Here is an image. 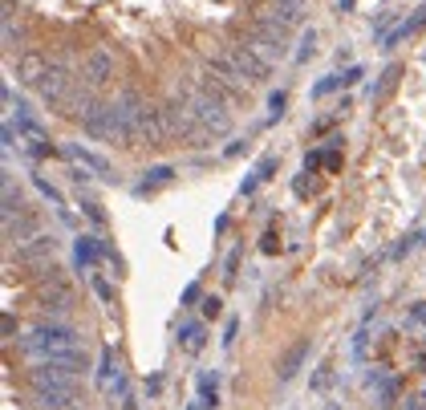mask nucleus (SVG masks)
Listing matches in <instances>:
<instances>
[{
    "label": "nucleus",
    "mask_w": 426,
    "mask_h": 410,
    "mask_svg": "<svg viewBox=\"0 0 426 410\" xmlns=\"http://www.w3.org/2000/svg\"><path fill=\"white\" fill-rule=\"evenodd\" d=\"M398 74H402V65H386V69H382V78H378V86L369 90V102H382V98H386L390 90L398 86Z\"/></svg>",
    "instance_id": "22"
},
{
    "label": "nucleus",
    "mask_w": 426,
    "mask_h": 410,
    "mask_svg": "<svg viewBox=\"0 0 426 410\" xmlns=\"http://www.w3.org/2000/svg\"><path fill=\"white\" fill-rule=\"evenodd\" d=\"M20 350L33 353V357H57V353H69V350H81V333L65 321H37L33 329L25 333Z\"/></svg>",
    "instance_id": "2"
},
{
    "label": "nucleus",
    "mask_w": 426,
    "mask_h": 410,
    "mask_svg": "<svg viewBox=\"0 0 426 410\" xmlns=\"http://www.w3.org/2000/svg\"><path fill=\"white\" fill-rule=\"evenodd\" d=\"M418 244H422V235H418V232H410L406 240H402V244H398V248H394V260H402V256H406V252H414V248H418Z\"/></svg>",
    "instance_id": "29"
},
{
    "label": "nucleus",
    "mask_w": 426,
    "mask_h": 410,
    "mask_svg": "<svg viewBox=\"0 0 426 410\" xmlns=\"http://www.w3.org/2000/svg\"><path fill=\"white\" fill-rule=\"evenodd\" d=\"M114 78V53L110 49H94V53H85L81 61V81L97 90V86H106V81Z\"/></svg>",
    "instance_id": "8"
},
{
    "label": "nucleus",
    "mask_w": 426,
    "mask_h": 410,
    "mask_svg": "<svg viewBox=\"0 0 426 410\" xmlns=\"http://www.w3.org/2000/svg\"><path fill=\"white\" fill-rule=\"evenodd\" d=\"M37 94L49 102V106H69V102H74V94H78V86H74V78H69L61 65H49V74L41 78Z\"/></svg>",
    "instance_id": "7"
},
{
    "label": "nucleus",
    "mask_w": 426,
    "mask_h": 410,
    "mask_svg": "<svg viewBox=\"0 0 426 410\" xmlns=\"http://www.w3.org/2000/svg\"><path fill=\"white\" fill-rule=\"evenodd\" d=\"M53 252H57V240H53V235H33L29 244L17 248L20 260H53Z\"/></svg>",
    "instance_id": "17"
},
{
    "label": "nucleus",
    "mask_w": 426,
    "mask_h": 410,
    "mask_svg": "<svg viewBox=\"0 0 426 410\" xmlns=\"http://www.w3.org/2000/svg\"><path fill=\"white\" fill-rule=\"evenodd\" d=\"M174 175H179V167H171V163H158V167H146L142 171V183L135 187V196H158L163 187H171Z\"/></svg>",
    "instance_id": "12"
},
{
    "label": "nucleus",
    "mask_w": 426,
    "mask_h": 410,
    "mask_svg": "<svg viewBox=\"0 0 426 410\" xmlns=\"http://www.w3.org/2000/svg\"><path fill=\"white\" fill-rule=\"evenodd\" d=\"M341 86V74H329V78H321L317 86H312V98H325V94H333Z\"/></svg>",
    "instance_id": "27"
},
{
    "label": "nucleus",
    "mask_w": 426,
    "mask_h": 410,
    "mask_svg": "<svg viewBox=\"0 0 426 410\" xmlns=\"http://www.w3.org/2000/svg\"><path fill=\"white\" fill-rule=\"evenodd\" d=\"M309 353H312V337H301L296 346H289L284 357L276 362V378H280V382H292V378L301 374V366L309 362Z\"/></svg>",
    "instance_id": "11"
},
{
    "label": "nucleus",
    "mask_w": 426,
    "mask_h": 410,
    "mask_svg": "<svg viewBox=\"0 0 426 410\" xmlns=\"http://www.w3.org/2000/svg\"><path fill=\"white\" fill-rule=\"evenodd\" d=\"M33 398H37V406H45V410H69V406H78V386H69V390H49V386H41V390H33Z\"/></svg>",
    "instance_id": "16"
},
{
    "label": "nucleus",
    "mask_w": 426,
    "mask_h": 410,
    "mask_svg": "<svg viewBox=\"0 0 426 410\" xmlns=\"http://www.w3.org/2000/svg\"><path fill=\"white\" fill-rule=\"evenodd\" d=\"M45 74H49V61L41 57V53H20L17 57V81H25V86H41Z\"/></svg>",
    "instance_id": "14"
},
{
    "label": "nucleus",
    "mask_w": 426,
    "mask_h": 410,
    "mask_svg": "<svg viewBox=\"0 0 426 410\" xmlns=\"http://www.w3.org/2000/svg\"><path fill=\"white\" fill-rule=\"evenodd\" d=\"M276 167H280V155H272V151H268V155H260V163H256L252 171H248V179L240 183V196H252L260 183H268Z\"/></svg>",
    "instance_id": "13"
},
{
    "label": "nucleus",
    "mask_w": 426,
    "mask_h": 410,
    "mask_svg": "<svg viewBox=\"0 0 426 410\" xmlns=\"http://www.w3.org/2000/svg\"><path fill=\"white\" fill-rule=\"evenodd\" d=\"M260 248H264V252H276V248H280V240H276V228H268V232H264V244H260Z\"/></svg>",
    "instance_id": "34"
},
{
    "label": "nucleus",
    "mask_w": 426,
    "mask_h": 410,
    "mask_svg": "<svg viewBox=\"0 0 426 410\" xmlns=\"http://www.w3.org/2000/svg\"><path fill=\"white\" fill-rule=\"evenodd\" d=\"M118 114H122V126H126V138L130 142H146V146H158L163 142V118H158V106L142 98V94H122L118 98Z\"/></svg>",
    "instance_id": "1"
},
{
    "label": "nucleus",
    "mask_w": 426,
    "mask_h": 410,
    "mask_svg": "<svg viewBox=\"0 0 426 410\" xmlns=\"http://www.w3.org/2000/svg\"><path fill=\"white\" fill-rule=\"evenodd\" d=\"M110 374H114V350L106 346V350H102V357H97V386H102V390L110 386Z\"/></svg>",
    "instance_id": "24"
},
{
    "label": "nucleus",
    "mask_w": 426,
    "mask_h": 410,
    "mask_svg": "<svg viewBox=\"0 0 426 410\" xmlns=\"http://www.w3.org/2000/svg\"><path fill=\"white\" fill-rule=\"evenodd\" d=\"M422 244H426V232H422Z\"/></svg>",
    "instance_id": "40"
},
{
    "label": "nucleus",
    "mask_w": 426,
    "mask_h": 410,
    "mask_svg": "<svg viewBox=\"0 0 426 410\" xmlns=\"http://www.w3.org/2000/svg\"><path fill=\"white\" fill-rule=\"evenodd\" d=\"M422 25H426V4H422V8H418V13H414V17H410V20H402V25H394V33H390V37L382 41V49H394L398 41L414 37V33H418Z\"/></svg>",
    "instance_id": "19"
},
{
    "label": "nucleus",
    "mask_w": 426,
    "mask_h": 410,
    "mask_svg": "<svg viewBox=\"0 0 426 410\" xmlns=\"http://www.w3.org/2000/svg\"><path fill=\"white\" fill-rule=\"evenodd\" d=\"M199 406L203 410H215L219 406V374H199Z\"/></svg>",
    "instance_id": "21"
},
{
    "label": "nucleus",
    "mask_w": 426,
    "mask_h": 410,
    "mask_svg": "<svg viewBox=\"0 0 426 410\" xmlns=\"http://www.w3.org/2000/svg\"><path fill=\"white\" fill-rule=\"evenodd\" d=\"M240 151H248V138H235V142L228 146V151H224V155H228V158H235Z\"/></svg>",
    "instance_id": "37"
},
{
    "label": "nucleus",
    "mask_w": 426,
    "mask_h": 410,
    "mask_svg": "<svg viewBox=\"0 0 426 410\" xmlns=\"http://www.w3.org/2000/svg\"><path fill=\"white\" fill-rule=\"evenodd\" d=\"M187 106H191L195 114V135H228L232 130V114H228V106H224V98H219V90L215 86H207V90H195L191 98H187Z\"/></svg>",
    "instance_id": "3"
},
{
    "label": "nucleus",
    "mask_w": 426,
    "mask_h": 410,
    "mask_svg": "<svg viewBox=\"0 0 426 410\" xmlns=\"http://www.w3.org/2000/svg\"><path fill=\"white\" fill-rule=\"evenodd\" d=\"M20 45V25L13 20V4L4 8V49H17Z\"/></svg>",
    "instance_id": "25"
},
{
    "label": "nucleus",
    "mask_w": 426,
    "mask_h": 410,
    "mask_svg": "<svg viewBox=\"0 0 426 410\" xmlns=\"http://www.w3.org/2000/svg\"><path fill=\"white\" fill-rule=\"evenodd\" d=\"M78 122H81V130L90 138H97V142H130L126 126H122V114H118V102H94Z\"/></svg>",
    "instance_id": "4"
},
{
    "label": "nucleus",
    "mask_w": 426,
    "mask_h": 410,
    "mask_svg": "<svg viewBox=\"0 0 426 410\" xmlns=\"http://www.w3.org/2000/svg\"><path fill=\"white\" fill-rule=\"evenodd\" d=\"M97 260H102V240H97V235H85V232H81L78 240H74V264H78L81 273H85V268H94Z\"/></svg>",
    "instance_id": "15"
},
{
    "label": "nucleus",
    "mask_w": 426,
    "mask_h": 410,
    "mask_svg": "<svg viewBox=\"0 0 426 410\" xmlns=\"http://www.w3.org/2000/svg\"><path fill=\"white\" fill-rule=\"evenodd\" d=\"M353 8V0H337V13H349Z\"/></svg>",
    "instance_id": "39"
},
{
    "label": "nucleus",
    "mask_w": 426,
    "mask_h": 410,
    "mask_svg": "<svg viewBox=\"0 0 426 410\" xmlns=\"http://www.w3.org/2000/svg\"><path fill=\"white\" fill-rule=\"evenodd\" d=\"M357 81H362V65H349L341 74V86H357Z\"/></svg>",
    "instance_id": "33"
},
{
    "label": "nucleus",
    "mask_w": 426,
    "mask_h": 410,
    "mask_svg": "<svg viewBox=\"0 0 426 410\" xmlns=\"http://www.w3.org/2000/svg\"><path fill=\"white\" fill-rule=\"evenodd\" d=\"M224 53H228V57L240 65V74L248 78V86H264V81L272 78V61L264 57V53H260V49H256L248 37H244V41H232Z\"/></svg>",
    "instance_id": "5"
},
{
    "label": "nucleus",
    "mask_w": 426,
    "mask_h": 410,
    "mask_svg": "<svg viewBox=\"0 0 426 410\" xmlns=\"http://www.w3.org/2000/svg\"><path fill=\"white\" fill-rule=\"evenodd\" d=\"M284 102H289V98H284V90H276V94H268V118H272V122H276V118L284 114Z\"/></svg>",
    "instance_id": "28"
},
{
    "label": "nucleus",
    "mask_w": 426,
    "mask_h": 410,
    "mask_svg": "<svg viewBox=\"0 0 426 410\" xmlns=\"http://www.w3.org/2000/svg\"><path fill=\"white\" fill-rule=\"evenodd\" d=\"M158 118H163V135L167 138H179V135H195V114L187 102H167L163 110H158Z\"/></svg>",
    "instance_id": "9"
},
{
    "label": "nucleus",
    "mask_w": 426,
    "mask_h": 410,
    "mask_svg": "<svg viewBox=\"0 0 426 410\" xmlns=\"http://www.w3.org/2000/svg\"><path fill=\"white\" fill-rule=\"evenodd\" d=\"M158 390H163V378H158V374H155V378H151V382H146V394H151V398H155Z\"/></svg>",
    "instance_id": "38"
},
{
    "label": "nucleus",
    "mask_w": 426,
    "mask_h": 410,
    "mask_svg": "<svg viewBox=\"0 0 426 410\" xmlns=\"http://www.w3.org/2000/svg\"><path fill=\"white\" fill-rule=\"evenodd\" d=\"M235 268H240V248H235V252L228 256V273H224V276H228V285L235 280Z\"/></svg>",
    "instance_id": "36"
},
{
    "label": "nucleus",
    "mask_w": 426,
    "mask_h": 410,
    "mask_svg": "<svg viewBox=\"0 0 426 410\" xmlns=\"http://www.w3.org/2000/svg\"><path fill=\"white\" fill-rule=\"evenodd\" d=\"M235 333H240V321L228 317V325H224V350H232V346H235Z\"/></svg>",
    "instance_id": "31"
},
{
    "label": "nucleus",
    "mask_w": 426,
    "mask_h": 410,
    "mask_svg": "<svg viewBox=\"0 0 426 410\" xmlns=\"http://www.w3.org/2000/svg\"><path fill=\"white\" fill-rule=\"evenodd\" d=\"M33 187H37L41 196H45L49 203H53V207H57L61 224H74V212H69V203H65V196H61V191L53 187V183H49V179H45V175H33Z\"/></svg>",
    "instance_id": "18"
},
{
    "label": "nucleus",
    "mask_w": 426,
    "mask_h": 410,
    "mask_svg": "<svg viewBox=\"0 0 426 410\" xmlns=\"http://www.w3.org/2000/svg\"><path fill=\"white\" fill-rule=\"evenodd\" d=\"M312 53H317V29H305V33H301V49H296V61L305 65Z\"/></svg>",
    "instance_id": "26"
},
{
    "label": "nucleus",
    "mask_w": 426,
    "mask_h": 410,
    "mask_svg": "<svg viewBox=\"0 0 426 410\" xmlns=\"http://www.w3.org/2000/svg\"><path fill=\"white\" fill-rule=\"evenodd\" d=\"M199 296H203V289H199V285H187V289H183V305H195Z\"/></svg>",
    "instance_id": "35"
},
{
    "label": "nucleus",
    "mask_w": 426,
    "mask_h": 410,
    "mask_svg": "<svg viewBox=\"0 0 426 410\" xmlns=\"http://www.w3.org/2000/svg\"><path fill=\"white\" fill-rule=\"evenodd\" d=\"M179 346L187 353H199L207 346V325H203V321H187V325L179 329Z\"/></svg>",
    "instance_id": "20"
},
{
    "label": "nucleus",
    "mask_w": 426,
    "mask_h": 410,
    "mask_svg": "<svg viewBox=\"0 0 426 410\" xmlns=\"http://www.w3.org/2000/svg\"><path fill=\"white\" fill-rule=\"evenodd\" d=\"M203 313H207V321H215V317L224 313V301H219V296H207V301H203Z\"/></svg>",
    "instance_id": "32"
},
{
    "label": "nucleus",
    "mask_w": 426,
    "mask_h": 410,
    "mask_svg": "<svg viewBox=\"0 0 426 410\" xmlns=\"http://www.w3.org/2000/svg\"><path fill=\"white\" fill-rule=\"evenodd\" d=\"M94 293L102 296V301H106V305H114V285H110V280H106V276H97V280H94Z\"/></svg>",
    "instance_id": "30"
},
{
    "label": "nucleus",
    "mask_w": 426,
    "mask_h": 410,
    "mask_svg": "<svg viewBox=\"0 0 426 410\" xmlns=\"http://www.w3.org/2000/svg\"><path fill=\"white\" fill-rule=\"evenodd\" d=\"M78 207H81V215L94 224V228H106V212H102V203L97 199H90V196H78Z\"/></svg>",
    "instance_id": "23"
},
{
    "label": "nucleus",
    "mask_w": 426,
    "mask_h": 410,
    "mask_svg": "<svg viewBox=\"0 0 426 410\" xmlns=\"http://www.w3.org/2000/svg\"><path fill=\"white\" fill-rule=\"evenodd\" d=\"M65 158H69L74 167H81V171H90L94 179H102V183H118L114 163L106 155H97V151H90V146H81V142H65Z\"/></svg>",
    "instance_id": "6"
},
{
    "label": "nucleus",
    "mask_w": 426,
    "mask_h": 410,
    "mask_svg": "<svg viewBox=\"0 0 426 410\" xmlns=\"http://www.w3.org/2000/svg\"><path fill=\"white\" fill-rule=\"evenodd\" d=\"M207 74H212L224 90H244V86H248V78L240 74V65H235L228 53H207Z\"/></svg>",
    "instance_id": "10"
}]
</instances>
